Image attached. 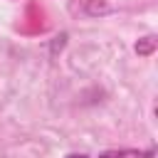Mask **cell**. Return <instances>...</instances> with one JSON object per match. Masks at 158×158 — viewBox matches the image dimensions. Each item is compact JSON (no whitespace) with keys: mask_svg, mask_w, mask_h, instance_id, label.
<instances>
[{"mask_svg":"<svg viewBox=\"0 0 158 158\" xmlns=\"http://www.w3.org/2000/svg\"><path fill=\"white\" fill-rule=\"evenodd\" d=\"M153 49H156V40H153V37H146L143 42L136 44V52H138V54H151Z\"/></svg>","mask_w":158,"mask_h":158,"instance_id":"6da1fadb","label":"cell"},{"mask_svg":"<svg viewBox=\"0 0 158 158\" xmlns=\"http://www.w3.org/2000/svg\"><path fill=\"white\" fill-rule=\"evenodd\" d=\"M99 158H141L138 153H121V151H106Z\"/></svg>","mask_w":158,"mask_h":158,"instance_id":"7a4b0ae2","label":"cell"},{"mask_svg":"<svg viewBox=\"0 0 158 158\" xmlns=\"http://www.w3.org/2000/svg\"><path fill=\"white\" fill-rule=\"evenodd\" d=\"M67 158H89V156H84V153H69Z\"/></svg>","mask_w":158,"mask_h":158,"instance_id":"3957f363","label":"cell"}]
</instances>
